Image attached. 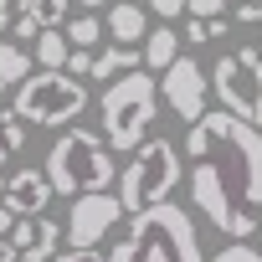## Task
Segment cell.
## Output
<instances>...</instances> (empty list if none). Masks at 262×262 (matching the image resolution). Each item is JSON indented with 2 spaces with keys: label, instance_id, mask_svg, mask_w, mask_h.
<instances>
[{
  "label": "cell",
  "instance_id": "1",
  "mask_svg": "<svg viewBox=\"0 0 262 262\" xmlns=\"http://www.w3.org/2000/svg\"><path fill=\"white\" fill-rule=\"evenodd\" d=\"M190 165V206L231 242H247L257 231L262 211V128L231 118V113H201L185 128Z\"/></svg>",
  "mask_w": 262,
  "mask_h": 262
},
{
  "label": "cell",
  "instance_id": "2",
  "mask_svg": "<svg viewBox=\"0 0 262 262\" xmlns=\"http://www.w3.org/2000/svg\"><path fill=\"white\" fill-rule=\"evenodd\" d=\"M108 262H206V252H201V231L190 211L165 201L128 216L123 236L108 247Z\"/></svg>",
  "mask_w": 262,
  "mask_h": 262
},
{
  "label": "cell",
  "instance_id": "3",
  "mask_svg": "<svg viewBox=\"0 0 262 262\" xmlns=\"http://www.w3.org/2000/svg\"><path fill=\"white\" fill-rule=\"evenodd\" d=\"M41 175H47L52 195L77 201V195H98V190H108V185L118 180V165H113V149L103 144V134H93V128L72 123V128H62V139L47 149Z\"/></svg>",
  "mask_w": 262,
  "mask_h": 262
},
{
  "label": "cell",
  "instance_id": "4",
  "mask_svg": "<svg viewBox=\"0 0 262 262\" xmlns=\"http://www.w3.org/2000/svg\"><path fill=\"white\" fill-rule=\"evenodd\" d=\"M98 108H103V144L118 149V155H134L144 144V128L160 113V88H155V77H144V67L123 72L103 88Z\"/></svg>",
  "mask_w": 262,
  "mask_h": 262
},
{
  "label": "cell",
  "instance_id": "5",
  "mask_svg": "<svg viewBox=\"0 0 262 262\" xmlns=\"http://www.w3.org/2000/svg\"><path fill=\"white\" fill-rule=\"evenodd\" d=\"M180 149L170 144V139H144L139 149H134V160H128L123 170H118V206H123V216H139V211H149V206H165L170 195H175V185H180Z\"/></svg>",
  "mask_w": 262,
  "mask_h": 262
},
{
  "label": "cell",
  "instance_id": "6",
  "mask_svg": "<svg viewBox=\"0 0 262 262\" xmlns=\"http://www.w3.org/2000/svg\"><path fill=\"white\" fill-rule=\"evenodd\" d=\"M82 108H88V88L67 72H31L11 98V113L36 128H72V118H82Z\"/></svg>",
  "mask_w": 262,
  "mask_h": 262
},
{
  "label": "cell",
  "instance_id": "7",
  "mask_svg": "<svg viewBox=\"0 0 262 262\" xmlns=\"http://www.w3.org/2000/svg\"><path fill=\"white\" fill-rule=\"evenodd\" d=\"M206 77H211V93L221 98V113H231V118L262 128V57H257L252 47L221 52Z\"/></svg>",
  "mask_w": 262,
  "mask_h": 262
},
{
  "label": "cell",
  "instance_id": "8",
  "mask_svg": "<svg viewBox=\"0 0 262 262\" xmlns=\"http://www.w3.org/2000/svg\"><path fill=\"white\" fill-rule=\"evenodd\" d=\"M118 221H128L123 216V206H118V195L113 190H98V195H77L72 206H67V242L82 252V247H98Z\"/></svg>",
  "mask_w": 262,
  "mask_h": 262
},
{
  "label": "cell",
  "instance_id": "9",
  "mask_svg": "<svg viewBox=\"0 0 262 262\" xmlns=\"http://www.w3.org/2000/svg\"><path fill=\"white\" fill-rule=\"evenodd\" d=\"M206 93H211V77H206V67L195 57H175L165 67V77H160V98L170 103L175 118H190L195 123L206 113Z\"/></svg>",
  "mask_w": 262,
  "mask_h": 262
},
{
  "label": "cell",
  "instance_id": "10",
  "mask_svg": "<svg viewBox=\"0 0 262 262\" xmlns=\"http://www.w3.org/2000/svg\"><path fill=\"white\" fill-rule=\"evenodd\" d=\"M47 201H52V185L36 165H21L6 175V195H0V206H6L16 221H31V216H47Z\"/></svg>",
  "mask_w": 262,
  "mask_h": 262
},
{
  "label": "cell",
  "instance_id": "11",
  "mask_svg": "<svg viewBox=\"0 0 262 262\" xmlns=\"http://www.w3.org/2000/svg\"><path fill=\"white\" fill-rule=\"evenodd\" d=\"M6 242L16 247V262H52V257H57V247H62V221H52V216L16 221Z\"/></svg>",
  "mask_w": 262,
  "mask_h": 262
},
{
  "label": "cell",
  "instance_id": "12",
  "mask_svg": "<svg viewBox=\"0 0 262 262\" xmlns=\"http://www.w3.org/2000/svg\"><path fill=\"white\" fill-rule=\"evenodd\" d=\"M103 31L113 36V47H139L144 41V6H134V0H113L108 16H103Z\"/></svg>",
  "mask_w": 262,
  "mask_h": 262
},
{
  "label": "cell",
  "instance_id": "13",
  "mask_svg": "<svg viewBox=\"0 0 262 262\" xmlns=\"http://www.w3.org/2000/svg\"><path fill=\"white\" fill-rule=\"evenodd\" d=\"M139 57H144V72H165V67L180 57V36H175L170 26H155V31H144Z\"/></svg>",
  "mask_w": 262,
  "mask_h": 262
},
{
  "label": "cell",
  "instance_id": "14",
  "mask_svg": "<svg viewBox=\"0 0 262 262\" xmlns=\"http://www.w3.org/2000/svg\"><path fill=\"white\" fill-rule=\"evenodd\" d=\"M144 67V57H139V47H103V52H93V72L88 77H123V72H139Z\"/></svg>",
  "mask_w": 262,
  "mask_h": 262
},
{
  "label": "cell",
  "instance_id": "15",
  "mask_svg": "<svg viewBox=\"0 0 262 262\" xmlns=\"http://www.w3.org/2000/svg\"><path fill=\"white\" fill-rule=\"evenodd\" d=\"M31 77V52L16 41H0V93H11Z\"/></svg>",
  "mask_w": 262,
  "mask_h": 262
},
{
  "label": "cell",
  "instance_id": "16",
  "mask_svg": "<svg viewBox=\"0 0 262 262\" xmlns=\"http://www.w3.org/2000/svg\"><path fill=\"white\" fill-rule=\"evenodd\" d=\"M67 6H72V0H21V16L36 31H62L67 26Z\"/></svg>",
  "mask_w": 262,
  "mask_h": 262
},
{
  "label": "cell",
  "instance_id": "17",
  "mask_svg": "<svg viewBox=\"0 0 262 262\" xmlns=\"http://www.w3.org/2000/svg\"><path fill=\"white\" fill-rule=\"evenodd\" d=\"M67 52H72V47H67L62 31H41V36H36V62H41V72H62V67H67Z\"/></svg>",
  "mask_w": 262,
  "mask_h": 262
},
{
  "label": "cell",
  "instance_id": "18",
  "mask_svg": "<svg viewBox=\"0 0 262 262\" xmlns=\"http://www.w3.org/2000/svg\"><path fill=\"white\" fill-rule=\"evenodd\" d=\"M103 41V21L98 16H77V21H67V47L72 52H93Z\"/></svg>",
  "mask_w": 262,
  "mask_h": 262
},
{
  "label": "cell",
  "instance_id": "19",
  "mask_svg": "<svg viewBox=\"0 0 262 262\" xmlns=\"http://www.w3.org/2000/svg\"><path fill=\"white\" fill-rule=\"evenodd\" d=\"M26 149V123L11 113V108H0V155H6V160H16Z\"/></svg>",
  "mask_w": 262,
  "mask_h": 262
},
{
  "label": "cell",
  "instance_id": "20",
  "mask_svg": "<svg viewBox=\"0 0 262 262\" xmlns=\"http://www.w3.org/2000/svg\"><path fill=\"white\" fill-rule=\"evenodd\" d=\"M206 262H262V252L252 247V242H226L216 257H206Z\"/></svg>",
  "mask_w": 262,
  "mask_h": 262
},
{
  "label": "cell",
  "instance_id": "21",
  "mask_svg": "<svg viewBox=\"0 0 262 262\" xmlns=\"http://www.w3.org/2000/svg\"><path fill=\"white\" fill-rule=\"evenodd\" d=\"M190 21H221L226 16V0H185Z\"/></svg>",
  "mask_w": 262,
  "mask_h": 262
},
{
  "label": "cell",
  "instance_id": "22",
  "mask_svg": "<svg viewBox=\"0 0 262 262\" xmlns=\"http://www.w3.org/2000/svg\"><path fill=\"white\" fill-rule=\"evenodd\" d=\"M144 11L160 21H175V16H185V0H144Z\"/></svg>",
  "mask_w": 262,
  "mask_h": 262
},
{
  "label": "cell",
  "instance_id": "23",
  "mask_svg": "<svg viewBox=\"0 0 262 262\" xmlns=\"http://www.w3.org/2000/svg\"><path fill=\"white\" fill-rule=\"evenodd\" d=\"M62 72H67V77H77V82H82V77H88V72H93V52H67V67H62Z\"/></svg>",
  "mask_w": 262,
  "mask_h": 262
},
{
  "label": "cell",
  "instance_id": "24",
  "mask_svg": "<svg viewBox=\"0 0 262 262\" xmlns=\"http://www.w3.org/2000/svg\"><path fill=\"white\" fill-rule=\"evenodd\" d=\"M52 262H108V257H103L98 247H82V252H77V247H67V252H57Z\"/></svg>",
  "mask_w": 262,
  "mask_h": 262
},
{
  "label": "cell",
  "instance_id": "25",
  "mask_svg": "<svg viewBox=\"0 0 262 262\" xmlns=\"http://www.w3.org/2000/svg\"><path fill=\"white\" fill-rule=\"evenodd\" d=\"M236 21H242V26H262V0H242V6H236Z\"/></svg>",
  "mask_w": 262,
  "mask_h": 262
},
{
  "label": "cell",
  "instance_id": "26",
  "mask_svg": "<svg viewBox=\"0 0 262 262\" xmlns=\"http://www.w3.org/2000/svg\"><path fill=\"white\" fill-rule=\"evenodd\" d=\"M185 41H190V47H206V41H211L206 21H185Z\"/></svg>",
  "mask_w": 262,
  "mask_h": 262
},
{
  "label": "cell",
  "instance_id": "27",
  "mask_svg": "<svg viewBox=\"0 0 262 262\" xmlns=\"http://www.w3.org/2000/svg\"><path fill=\"white\" fill-rule=\"evenodd\" d=\"M16 36H21V41H16V47H26V41H36V36H41V31H36V26H31V21H26V16H16Z\"/></svg>",
  "mask_w": 262,
  "mask_h": 262
},
{
  "label": "cell",
  "instance_id": "28",
  "mask_svg": "<svg viewBox=\"0 0 262 262\" xmlns=\"http://www.w3.org/2000/svg\"><path fill=\"white\" fill-rule=\"evenodd\" d=\"M11 226H16V216H11L6 206H0V236H11Z\"/></svg>",
  "mask_w": 262,
  "mask_h": 262
},
{
  "label": "cell",
  "instance_id": "29",
  "mask_svg": "<svg viewBox=\"0 0 262 262\" xmlns=\"http://www.w3.org/2000/svg\"><path fill=\"white\" fill-rule=\"evenodd\" d=\"M0 262H16V247H11L6 236H0Z\"/></svg>",
  "mask_w": 262,
  "mask_h": 262
},
{
  "label": "cell",
  "instance_id": "30",
  "mask_svg": "<svg viewBox=\"0 0 262 262\" xmlns=\"http://www.w3.org/2000/svg\"><path fill=\"white\" fill-rule=\"evenodd\" d=\"M11 26V0H0V31Z\"/></svg>",
  "mask_w": 262,
  "mask_h": 262
},
{
  "label": "cell",
  "instance_id": "31",
  "mask_svg": "<svg viewBox=\"0 0 262 262\" xmlns=\"http://www.w3.org/2000/svg\"><path fill=\"white\" fill-rule=\"evenodd\" d=\"M77 6H88V16H98V11H103V0H77Z\"/></svg>",
  "mask_w": 262,
  "mask_h": 262
},
{
  "label": "cell",
  "instance_id": "32",
  "mask_svg": "<svg viewBox=\"0 0 262 262\" xmlns=\"http://www.w3.org/2000/svg\"><path fill=\"white\" fill-rule=\"evenodd\" d=\"M0 195H6V170H0Z\"/></svg>",
  "mask_w": 262,
  "mask_h": 262
},
{
  "label": "cell",
  "instance_id": "33",
  "mask_svg": "<svg viewBox=\"0 0 262 262\" xmlns=\"http://www.w3.org/2000/svg\"><path fill=\"white\" fill-rule=\"evenodd\" d=\"M257 57H262V47H257Z\"/></svg>",
  "mask_w": 262,
  "mask_h": 262
},
{
  "label": "cell",
  "instance_id": "34",
  "mask_svg": "<svg viewBox=\"0 0 262 262\" xmlns=\"http://www.w3.org/2000/svg\"><path fill=\"white\" fill-rule=\"evenodd\" d=\"M0 160H6V155H0Z\"/></svg>",
  "mask_w": 262,
  "mask_h": 262
}]
</instances>
